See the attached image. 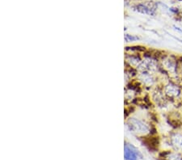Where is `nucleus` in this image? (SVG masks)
I'll list each match as a JSON object with an SVG mask.
<instances>
[{"mask_svg": "<svg viewBox=\"0 0 182 160\" xmlns=\"http://www.w3.org/2000/svg\"><path fill=\"white\" fill-rule=\"evenodd\" d=\"M138 10L140 12L144 13V14H149V15H153L154 14V11L152 9L147 8L146 6H144V5H139V7H138Z\"/></svg>", "mask_w": 182, "mask_h": 160, "instance_id": "nucleus-7", "label": "nucleus"}, {"mask_svg": "<svg viewBox=\"0 0 182 160\" xmlns=\"http://www.w3.org/2000/svg\"><path fill=\"white\" fill-rule=\"evenodd\" d=\"M125 39H126V41L127 42H130V41H138L139 38L138 36H135L126 35L125 36Z\"/></svg>", "mask_w": 182, "mask_h": 160, "instance_id": "nucleus-8", "label": "nucleus"}, {"mask_svg": "<svg viewBox=\"0 0 182 160\" xmlns=\"http://www.w3.org/2000/svg\"><path fill=\"white\" fill-rule=\"evenodd\" d=\"M181 87H182V86H181Z\"/></svg>", "mask_w": 182, "mask_h": 160, "instance_id": "nucleus-9", "label": "nucleus"}, {"mask_svg": "<svg viewBox=\"0 0 182 160\" xmlns=\"http://www.w3.org/2000/svg\"><path fill=\"white\" fill-rule=\"evenodd\" d=\"M164 158L167 160H182V156L177 153H168Z\"/></svg>", "mask_w": 182, "mask_h": 160, "instance_id": "nucleus-6", "label": "nucleus"}, {"mask_svg": "<svg viewBox=\"0 0 182 160\" xmlns=\"http://www.w3.org/2000/svg\"><path fill=\"white\" fill-rule=\"evenodd\" d=\"M139 151L130 145L125 146V159L126 160H137L139 158Z\"/></svg>", "mask_w": 182, "mask_h": 160, "instance_id": "nucleus-4", "label": "nucleus"}, {"mask_svg": "<svg viewBox=\"0 0 182 160\" xmlns=\"http://www.w3.org/2000/svg\"><path fill=\"white\" fill-rule=\"evenodd\" d=\"M172 143L175 148L182 152V134L181 133H175L171 137Z\"/></svg>", "mask_w": 182, "mask_h": 160, "instance_id": "nucleus-5", "label": "nucleus"}, {"mask_svg": "<svg viewBox=\"0 0 182 160\" xmlns=\"http://www.w3.org/2000/svg\"><path fill=\"white\" fill-rule=\"evenodd\" d=\"M164 92L168 97L177 99L182 95V87L175 82H169L164 87Z\"/></svg>", "mask_w": 182, "mask_h": 160, "instance_id": "nucleus-1", "label": "nucleus"}, {"mask_svg": "<svg viewBox=\"0 0 182 160\" xmlns=\"http://www.w3.org/2000/svg\"><path fill=\"white\" fill-rule=\"evenodd\" d=\"M130 128L135 133L146 134L150 132V126L146 124L144 121H140L138 119H133L132 121H130Z\"/></svg>", "mask_w": 182, "mask_h": 160, "instance_id": "nucleus-3", "label": "nucleus"}, {"mask_svg": "<svg viewBox=\"0 0 182 160\" xmlns=\"http://www.w3.org/2000/svg\"><path fill=\"white\" fill-rule=\"evenodd\" d=\"M163 68L171 74H177L179 71V61L174 57H168L163 60Z\"/></svg>", "mask_w": 182, "mask_h": 160, "instance_id": "nucleus-2", "label": "nucleus"}]
</instances>
